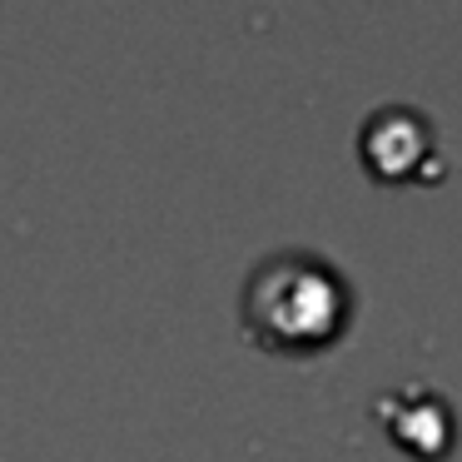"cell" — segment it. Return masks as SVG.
I'll return each instance as SVG.
<instances>
[{
	"label": "cell",
	"mask_w": 462,
	"mask_h": 462,
	"mask_svg": "<svg viewBox=\"0 0 462 462\" xmlns=\"http://www.w3.org/2000/svg\"><path fill=\"white\" fill-rule=\"evenodd\" d=\"M353 293L328 259L279 249L244 283V328L279 353H313L348 328Z\"/></svg>",
	"instance_id": "1"
},
{
	"label": "cell",
	"mask_w": 462,
	"mask_h": 462,
	"mask_svg": "<svg viewBox=\"0 0 462 462\" xmlns=\"http://www.w3.org/2000/svg\"><path fill=\"white\" fill-rule=\"evenodd\" d=\"M428 144L432 134L422 125V115L402 110V105H388L363 125V154L378 174H408L418 160H428Z\"/></svg>",
	"instance_id": "2"
},
{
	"label": "cell",
	"mask_w": 462,
	"mask_h": 462,
	"mask_svg": "<svg viewBox=\"0 0 462 462\" xmlns=\"http://www.w3.org/2000/svg\"><path fill=\"white\" fill-rule=\"evenodd\" d=\"M412 408H418V418L393 428V432H398V442H408V448H418V452H438L442 442H448V432H452L448 408H442L432 393H418V398H412Z\"/></svg>",
	"instance_id": "3"
}]
</instances>
